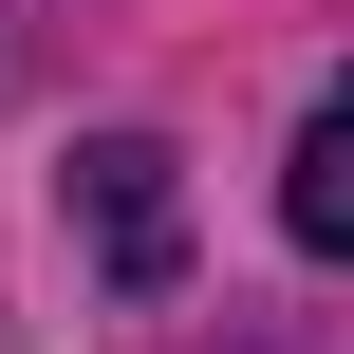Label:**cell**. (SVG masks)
Segmentation results:
<instances>
[{"label":"cell","mask_w":354,"mask_h":354,"mask_svg":"<svg viewBox=\"0 0 354 354\" xmlns=\"http://www.w3.org/2000/svg\"><path fill=\"white\" fill-rule=\"evenodd\" d=\"M75 205H93V243H112V280H168V243H187V205H168V149H149V131H93V149H75Z\"/></svg>","instance_id":"obj_1"},{"label":"cell","mask_w":354,"mask_h":354,"mask_svg":"<svg viewBox=\"0 0 354 354\" xmlns=\"http://www.w3.org/2000/svg\"><path fill=\"white\" fill-rule=\"evenodd\" d=\"M280 224H299L317 261H354V75L299 112V149H280Z\"/></svg>","instance_id":"obj_2"}]
</instances>
